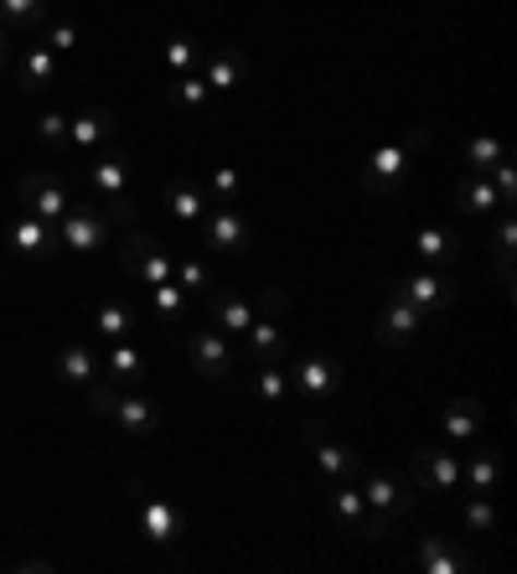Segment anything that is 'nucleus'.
<instances>
[{
    "instance_id": "nucleus-3",
    "label": "nucleus",
    "mask_w": 517,
    "mask_h": 574,
    "mask_svg": "<svg viewBox=\"0 0 517 574\" xmlns=\"http://www.w3.org/2000/svg\"><path fill=\"white\" fill-rule=\"evenodd\" d=\"M419 145H424V130H414L409 140H383L378 151L362 160V171H358L362 187H368V192H378V198H388L398 181L409 177V160H414Z\"/></svg>"
},
{
    "instance_id": "nucleus-8",
    "label": "nucleus",
    "mask_w": 517,
    "mask_h": 574,
    "mask_svg": "<svg viewBox=\"0 0 517 574\" xmlns=\"http://www.w3.org/2000/svg\"><path fill=\"white\" fill-rule=\"evenodd\" d=\"M394 290L409 300V306H419L424 316H440L445 306H456V285L445 279V270H430V264H424V270H414V275L394 279Z\"/></svg>"
},
{
    "instance_id": "nucleus-17",
    "label": "nucleus",
    "mask_w": 517,
    "mask_h": 574,
    "mask_svg": "<svg viewBox=\"0 0 517 574\" xmlns=\"http://www.w3.org/2000/svg\"><path fill=\"white\" fill-rule=\"evenodd\" d=\"M16 83H21V94H47L58 83V52L47 41H32L16 58Z\"/></svg>"
},
{
    "instance_id": "nucleus-42",
    "label": "nucleus",
    "mask_w": 517,
    "mask_h": 574,
    "mask_svg": "<svg viewBox=\"0 0 517 574\" xmlns=\"http://www.w3.org/2000/svg\"><path fill=\"white\" fill-rule=\"evenodd\" d=\"M41 41H47V47H52V52H73V47H79V26H68V21H47V26H41Z\"/></svg>"
},
{
    "instance_id": "nucleus-4",
    "label": "nucleus",
    "mask_w": 517,
    "mask_h": 574,
    "mask_svg": "<svg viewBox=\"0 0 517 574\" xmlns=\"http://www.w3.org/2000/svg\"><path fill=\"white\" fill-rule=\"evenodd\" d=\"M109 234H115V218L104 213L99 202H73L58 218L62 249H73V254H99L104 243H109Z\"/></svg>"
},
{
    "instance_id": "nucleus-32",
    "label": "nucleus",
    "mask_w": 517,
    "mask_h": 574,
    "mask_svg": "<svg viewBox=\"0 0 517 574\" xmlns=\"http://www.w3.org/2000/svg\"><path fill=\"white\" fill-rule=\"evenodd\" d=\"M456 202H460V213H497V207H502L497 187H492V181H486V177H477V171H471V177L460 181Z\"/></svg>"
},
{
    "instance_id": "nucleus-43",
    "label": "nucleus",
    "mask_w": 517,
    "mask_h": 574,
    "mask_svg": "<svg viewBox=\"0 0 517 574\" xmlns=\"http://www.w3.org/2000/svg\"><path fill=\"white\" fill-rule=\"evenodd\" d=\"M486 181L497 187V198H502V207H513V198H517V171H513V160L502 156L492 171H486Z\"/></svg>"
},
{
    "instance_id": "nucleus-7",
    "label": "nucleus",
    "mask_w": 517,
    "mask_h": 574,
    "mask_svg": "<svg viewBox=\"0 0 517 574\" xmlns=\"http://www.w3.org/2000/svg\"><path fill=\"white\" fill-rule=\"evenodd\" d=\"M120 259H124V270H130L135 279H145V285H160V279H171V270H177V254H171L160 238H151V234H130V238H124Z\"/></svg>"
},
{
    "instance_id": "nucleus-19",
    "label": "nucleus",
    "mask_w": 517,
    "mask_h": 574,
    "mask_svg": "<svg viewBox=\"0 0 517 574\" xmlns=\"http://www.w3.org/2000/svg\"><path fill=\"white\" fill-rule=\"evenodd\" d=\"M249 347H243V357L254 362V368H269V362H285V352H290V342H285V332H279V316H254L249 321Z\"/></svg>"
},
{
    "instance_id": "nucleus-20",
    "label": "nucleus",
    "mask_w": 517,
    "mask_h": 574,
    "mask_svg": "<svg viewBox=\"0 0 517 574\" xmlns=\"http://www.w3.org/2000/svg\"><path fill=\"white\" fill-rule=\"evenodd\" d=\"M419 570H424V574H471V570H477V559L460 554L450 538L430 534V538H419Z\"/></svg>"
},
{
    "instance_id": "nucleus-33",
    "label": "nucleus",
    "mask_w": 517,
    "mask_h": 574,
    "mask_svg": "<svg viewBox=\"0 0 517 574\" xmlns=\"http://www.w3.org/2000/svg\"><path fill=\"white\" fill-rule=\"evenodd\" d=\"M466 534H471V538L497 534V502H492V497L466 492Z\"/></svg>"
},
{
    "instance_id": "nucleus-15",
    "label": "nucleus",
    "mask_w": 517,
    "mask_h": 574,
    "mask_svg": "<svg viewBox=\"0 0 517 574\" xmlns=\"http://www.w3.org/2000/svg\"><path fill=\"white\" fill-rule=\"evenodd\" d=\"M290 383H296L305 398H332V394H341V362L337 357H321V352L300 357Z\"/></svg>"
},
{
    "instance_id": "nucleus-40",
    "label": "nucleus",
    "mask_w": 517,
    "mask_h": 574,
    "mask_svg": "<svg viewBox=\"0 0 517 574\" xmlns=\"http://www.w3.org/2000/svg\"><path fill=\"white\" fill-rule=\"evenodd\" d=\"M32 135L47 145V151H68V115H41L32 124Z\"/></svg>"
},
{
    "instance_id": "nucleus-30",
    "label": "nucleus",
    "mask_w": 517,
    "mask_h": 574,
    "mask_svg": "<svg viewBox=\"0 0 517 574\" xmlns=\"http://www.w3.org/2000/svg\"><path fill=\"white\" fill-rule=\"evenodd\" d=\"M94 373H99V357L88 352L83 342H68L58 352V378L62 383H94Z\"/></svg>"
},
{
    "instance_id": "nucleus-26",
    "label": "nucleus",
    "mask_w": 517,
    "mask_h": 574,
    "mask_svg": "<svg viewBox=\"0 0 517 574\" xmlns=\"http://www.w3.org/2000/svg\"><path fill=\"white\" fill-rule=\"evenodd\" d=\"M502 487V456L497 451H481L460 466V492H477V497H497Z\"/></svg>"
},
{
    "instance_id": "nucleus-13",
    "label": "nucleus",
    "mask_w": 517,
    "mask_h": 574,
    "mask_svg": "<svg viewBox=\"0 0 517 574\" xmlns=\"http://www.w3.org/2000/svg\"><path fill=\"white\" fill-rule=\"evenodd\" d=\"M187 357H192V368H197L202 378L233 373V342L223 337L218 326H213V332H192V337H187Z\"/></svg>"
},
{
    "instance_id": "nucleus-39",
    "label": "nucleus",
    "mask_w": 517,
    "mask_h": 574,
    "mask_svg": "<svg viewBox=\"0 0 517 574\" xmlns=\"http://www.w3.org/2000/svg\"><path fill=\"white\" fill-rule=\"evenodd\" d=\"M181 290H213V275H207V264H197L192 254H177V270H171Z\"/></svg>"
},
{
    "instance_id": "nucleus-28",
    "label": "nucleus",
    "mask_w": 517,
    "mask_h": 574,
    "mask_svg": "<svg viewBox=\"0 0 517 574\" xmlns=\"http://www.w3.org/2000/svg\"><path fill=\"white\" fill-rule=\"evenodd\" d=\"M254 321V300L239 290H213V326L218 332H249Z\"/></svg>"
},
{
    "instance_id": "nucleus-27",
    "label": "nucleus",
    "mask_w": 517,
    "mask_h": 574,
    "mask_svg": "<svg viewBox=\"0 0 517 574\" xmlns=\"http://www.w3.org/2000/svg\"><path fill=\"white\" fill-rule=\"evenodd\" d=\"M243 73H249V62H243V52H233V47H213V52H207V68H202V79L213 83V94L239 88Z\"/></svg>"
},
{
    "instance_id": "nucleus-37",
    "label": "nucleus",
    "mask_w": 517,
    "mask_h": 574,
    "mask_svg": "<svg viewBox=\"0 0 517 574\" xmlns=\"http://www.w3.org/2000/svg\"><path fill=\"white\" fill-rule=\"evenodd\" d=\"M502 156H507V145H502L497 135H477L471 145H466V166H471L477 177H486V171H492Z\"/></svg>"
},
{
    "instance_id": "nucleus-29",
    "label": "nucleus",
    "mask_w": 517,
    "mask_h": 574,
    "mask_svg": "<svg viewBox=\"0 0 517 574\" xmlns=\"http://www.w3.org/2000/svg\"><path fill=\"white\" fill-rule=\"evenodd\" d=\"M94 332H104L109 342H124L135 332V311H130L124 300H99V306H94Z\"/></svg>"
},
{
    "instance_id": "nucleus-22",
    "label": "nucleus",
    "mask_w": 517,
    "mask_h": 574,
    "mask_svg": "<svg viewBox=\"0 0 517 574\" xmlns=\"http://www.w3.org/2000/svg\"><path fill=\"white\" fill-rule=\"evenodd\" d=\"M332 507V523H337L341 538H362V523H368V497L352 487V481H337V492L326 497Z\"/></svg>"
},
{
    "instance_id": "nucleus-21",
    "label": "nucleus",
    "mask_w": 517,
    "mask_h": 574,
    "mask_svg": "<svg viewBox=\"0 0 517 574\" xmlns=\"http://www.w3.org/2000/svg\"><path fill=\"white\" fill-rule=\"evenodd\" d=\"M481 424H486V409H481L477 398H456V404L440 409V430H445L450 445H471L481 435Z\"/></svg>"
},
{
    "instance_id": "nucleus-12",
    "label": "nucleus",
    "mask_w": 517,
    "mask_h": 574,
    "mask_svg": "<svg viewBox=\"0 0 517 574\" xmlns=\"http://www.w3.org/2000/svg\"><path fill=\"white\" fill-rule=\"evenodd\" d=\"M424 326H430V316H424L419 306H409V300L388 285V296H383V316H378V342L383 347H404V342H414Z\"/></svg>"
},
{
    "instance_id": "nucleus-14",
    "label": "nucleus",
    "mask_w": 517,
    "mask_h": 574,
    "mask_svg": "<svg viewBox=\"0 0 517 574\" xmlns=\"http://www.w3.org/2000/svg\"><path fill=\"white\" fill-rule=\"evenodd\" d=\"M140 534L151 538V543H181L187 538V517L166 502V497H140Z\"/></svg>"
},
{
    "instance_id": "nucleus-25",
    "label": "nucleus",
    "mask_w": 517,
    "mask_h": 574,
    "mask_svg": "<svg viewBox=\"0 0 517 574\" xmlns=\"http://www.w3.org/2000/svg\"><path fill=\"white\" fill-rule=\"evenodd\" d=\"M414 254L424 259L430 270H445V264H456V259H460V238L450 234V228L430 223V228H419V234H414Z\"/></svg>"
},
{
    "instance_id": "nucleus-38",
    "label": "nucleus",
    "mask_w": 517,
    "mask_h": 574,
    "mask_svg": "<svg viewBox=\"0 0 517 574\" xmlns=\"http://www.w3.org/2000/svg\"><path fill=\"white\" fill-rule=\"evenodd\" d=\"M171 94H177L181 104H192V109H207V104H213V83L192 68V73H177V79H171Z\"/></svg>"
},
{
    "instance_id": "nucleus-35",
    "label": "nucleus",
    "mask_w": 517,
    "mask_h": 574,
    "mask_svg": "<svg viewBox=\"0 0 517 574\" xmlns=\"http://www.w3.org/2000/svg\"><path fill=\"white\" fill-rule=\"evenodd\" d=\"M151 296H156V316L166 321V326H181V316H187V290H181L177 279H160Z\"/></svg>"
},
{
    "instance_id": "nucleus-46",
    "label": "nucleus",
    "mask_w": 517,
    "mask_h": 574,
    "mask_svg": "<svg viewBox=\"0 0 517 574\" xmlns=\"http://www.w3.org/2000/svg\"><path fill=\"white\" fill-rule=\"evenodd\" d=\"M16 570H26V574H47V570H52V564H47V559H21Z\"/></svg>"
},
{
    "instance_id": "nucleus-2",
    "label": "nucleus",
    "mask_w": 517,
    "mask_h": 574,
    "mask_svg": "<svg viewBox=\"0 0 517 574\" xmlns=\"http://www.w3.org/2000/svg\"><path fill=\"white\" fill-rule=\"evenodd\" d=\"M88 187H94L99 207L115 223H135L140 202L130 198V156L124 151H99V156L88 160Z\"/></svg>"
},
{
    "instance_id": "nucleus-1",
    "label": "nucleus",
    "mask_w": 517,
    "mask_h": 574,
    "mask_svg": "<svg viewBox=\"0 0 517 574\" xmlns=\"http://www.w3.org/2000/svg\"><path fill=\"white\" fill-rule=\"evenodd\" d=\"M88 409L104 419H115L120 430H130V435H156L160 430V404L156 398H145L135 394V388H115L109 378L104 383H88Z\"/></svg>"
},
{
    "instance_id": "nucleus-18",
    "label": "nucleus",
    "mask_w": 517,
    "mask_h": 574,
    "mask_svg": "<svg viewBox=\"0 0 517 574\" xmlns=\"http://www.w3.org/2000/svg\"><path fill=\"white\" fill-rule=\"evenodd\" d=\"M115 124H120L115 109H99V104H94V109H83V115H73V119H68V151H83V156H88V151H99L104 140H115Z\"/></svg>"
},
{
    "instance_id": "nucleus-10",
    "label": "nucleus",
    "mask_w": 517,
    "mask_h": 574,
    "mask_svg": "<svg viewBox=\"0 0 517 574\" xmlns=\"http://www.w3.org/2000/svg\"><path fill=\"white\" fill-rule=\"evenodd\" d=\"M202 238H207V249H218V254H249V223L239 218V207L233 202H218V207H207L202 213Z\"/></svg>"
},
{
    "instance_id": "nucleus-5",
    "label": "nucleus",
    "mask_w": 517,
    "mask_h": 574,
    "mask_svg": "<svg viewBox=\"0 0 517 574\" xmlns=\"http://www.w3.org/2000/svg\"><path fill=\"white\" fill-rule=\"evenodd\" d=\"M16 198H21V213H32V218L41 223H58L68 207H73V192L62 187V177H52V171H26V177L16 181Z\"/></svg>"
},
{
    "instance_id": "nucleus-11",
    "label": "nucleus",
    "mask_w": 517,
    "mask_h": 574,
    "mask_svg": "<svg viewBox=\"0 0 517 574\" xmlns=\"http://www.w3.org/2000/svg\"><path fill=\"white\" fill-rule=\"evenodd\" d=\"M362 497H368V507L378 517H388V523L414 507V497H409V487H404V476H398L394 466H373V471L362 476Z\"/></svg>"
},
{
    "instance_id": "nucleus-23",
    "label": "nucleus",
    "mask_w": 517,
    "mask_h": 574,
    "mask_svg": "<svg viewBox=\"0 0 517 574\" xmlns=\"http://www.w3.org/2000/svg\"><path fill=\"white\" fill-rule=\"evenodd\" d=\"M99 373L109 378L115 388H140V383H145V352H140V347H130V342H115Z\"/></svg>"
},
{
    "instance_id": "nucleus-31",
    "label": "nucleus",
    "mask_w": 517,
    "mask_h": 574,
    "mask_svg": "<svg viewBox=\"0 0 517 574\" xmlns=\"http://www.w3.org/2000/svg\"><path fill=\"white\" fill-rule=\"evenodd\" d=\"M0 21L11 32H41L47 26V0H0Z\"/></svg>"
},
{
    "instance_id": "nucleus-34",
    "label": "nucleus",
    "mask_w": 517,
    "mask_h": 574,
    "mask_svg": "<svg viewBox=\"0 0 517 574\" xmlns=\"http://www.w3.org/2000/svg\"><path fill=\"white\" fill-rule=\"evenodd\" d=\"M513 243H517V223H513V213L507 207H497V270H502V285L513 290Z\"/></svg>"
},
{
    "instance_id": "nucleus-9",
    "label": "nucleus",
    "mask_w": 517,
    "mask_h": 574,
    "mask_svg": "<svg viewBox=\"0 0 517 574\" xmlns=\"http://www.w3.org/2000/svg\"><path fill=\"white\" fill-rule=\"evenodd\" d=\"M409 476H414L419 492H440V497H456L460 492V456H445L435 445H424L409 456Z\"/></svg>"
},
{
    "instance_id": "nucleus-16",
    "label": "nucleus",
    "mask_w": 517,
    "mask_h": 574,
    "mask_svg": "<svg viewBox=\"0 0 517 574\" xmlns=\"http://www.w3.org/2000/svg\"><path fill=\"white\" fill-rule=\"evenodd\" d=\"M11 249L26 259H58V249H62L58 223H41V218H32V213H21V218L11 223Z\"/></svg>"
},
{
    "instance_id": "nucleus-41",
    "label": "nucleus",
    "mask_w": 517,
    "mask_h": 574,
    "mask_svg": "<svg viewBox=\"0 0 517 574\" xmlns=\"http://www.w3.org/2000/svg\"><path fill=\"white\" fill-rule=\"evenodd\" d=\"M166 68H171V79H177V73H192V68H197V41L192 37L166 41Z\"/></svg>"
},
{
    "instance_id": "nucleus-45",
    "label": "nucleus",
    "mask_w": 517,
    "mask_h": 574,
    "mask_svg": "<svg viewBox=\"0 0 517 574\" xmlns=\"http://www.w3.org/2000/svg\"><path fill=\"white\" fill-rule=\"evenodd\" d=\"M11 37H16V32H11V26H5V21H0V68H5V62H11Z\"/></svg>"
},
{
    "instance_id": "nucleus-6",
    "label": "nucleus",
    "mask_w": 517,
    "mask_h": 574,
    "mask_svg": "<svg viewBox=\"0 0 517 574\" xmlns=\"http://www.w3.org/2000/svg\"><path fill=\"white\" fill-rule=\"evenodd\" d=\"M300 435H305V445H311L321 476H332V481H358V476H362V451L326 440V430H321L316 419H300Z\"/></svg>"
},
{
    "instance_id": "nucleus-36",
    "label": "nucleus",
    "mask_w": 517,
    "mask_h": 574,
    "mask_svg": "<svg viewBox=\"0 0 517 574\" xmlns=\"http://www.w3.org/2000/svg\"><path fill=\"white\" fill-rule=\"evenodd\" d=\"M254 383H258V404L264 409H275L279 398L290 394V373H285V362H269V368H254Z\"/></svg>"
},
{
    "instance_id": "nucleus-24",
    "label": "nucleus",
    "mask_w": 517,
    "mask_h": 574,
    "mask_svg": "<svg viewBox=\"0 0 517 574\" xmlns=\"http://www.w3.org/2000/svg\"><path fill=\"white\" fill-rule=\"evenodd\" d=\"M160 207L171 213L177 223H202V213H207V198H202V187L197 181H166L160 187Z\"/></svg>"
},
{
    "instance_id": "nucleus-44",
    "label": "nucleus",
    "mask_w": 517,
    "mask_h": 574,
    "mask_svg": "<svg viewBox=\"0 0 517 574\" xmlns=\"http://www.w3.org/2000/svg\"><path fill=\"white\" fill-rule=\"evenodd\" d=\"M213 192H218V202H233L239 198V171H233V166H218V171H213Z\"/></svg>"
}]
</instances>
